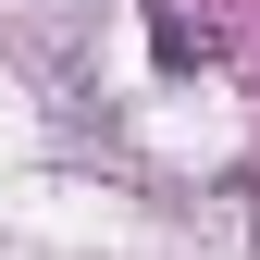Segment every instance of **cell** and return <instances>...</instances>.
<instances>
[{
    "label": "cell",
    "instance_id": "6da1fadb",
    "mask_svg": "<svg viewBox=\"0 0 260 260\" xmlns=\"http://www.w3.org/2000/svg\"><path fill=\"white\" fill-rule=\"evenodd\" d=\"M149 62H161V75H199V62H211V25H186L174 0H149Z\"/></svg>",
    "mask_w": 260,
    "mask_h": 260
}]
</instances>
